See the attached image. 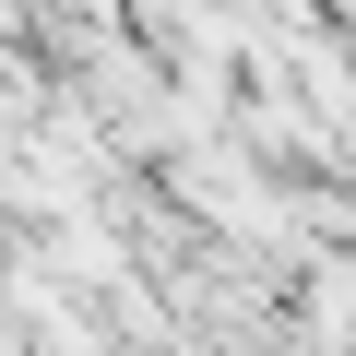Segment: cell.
Instances as JSON below:
<instances>
[{
  "instance_id": "1",
  "label": "cell",
  "mask_w": 356,
  "mask_h": 356,
  "mask_svg": "<svg viewBox=\"0 0 356 356\" xmlns=\"http://www.w3.org/2000/svg\"><path fill=\"white\" fill-rule=\"evenodd\" d=\"M344 309H356V261L344 250H297V356H344Z\"/></svg>"
}]
</instances>
